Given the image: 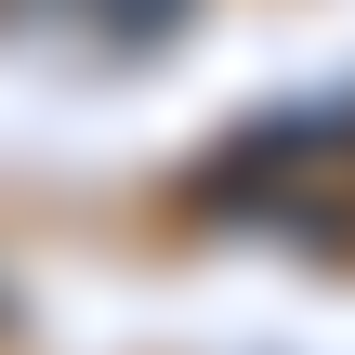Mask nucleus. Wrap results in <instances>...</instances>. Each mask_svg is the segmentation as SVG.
I'll use <instances>...</instances> for the list:
<instances>
[{"instance_id":"nucleus-1","label":"nucleus","mask_w":355,"mask_h":355,"mask_svg":"<svg viewBox=\"0 0 355 355\" xmlns=\"http://www.w3.org/2000/svg\"><path fill=\"white\" fill-rule=\"evenodd\" d=\"M13 13H66V26H92V40H119V53H158L198 0H13Z\"/></svg>"},{"instance_id":"nucleus-2","label":"nucleus","mask_w":355,"mask_h":355,"mask_svg":"<svg viewBox=\"0 0 355 355\" xmlns=\"http://www.w3.org/2000/svg\"><path fill=\"white\" fill-rule=\"evenodd\" d=\"M343 184H355V105H343Z\"/></svg>"}]
</instances>
